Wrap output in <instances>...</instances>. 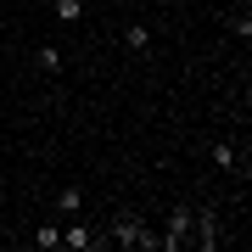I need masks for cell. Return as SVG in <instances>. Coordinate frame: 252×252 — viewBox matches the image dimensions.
Wrapping results in <instances>:
<instances>
[{"label": "cell", "mask_w": 252, "mask_h": 252, "mask_svg": "<svg viewBox=\"0 0 252 252\" xmlns=\"http://www.w3.org/2000/svg\"><path fill=\"white\" fill-rule=\"evenodd\" d=\"M112 241H118V247H162V235H152L135 213H124V219L112 224Z\"/></svg>", "instance_id": "6da1fadb"}, {"label": "cell", "mask_w": 252, "mask_h": 252, "mask_svg": "<svg viewBox=\"0 0 252 252\" xmlns=\"http://www.w3.org/2000/svg\"><path fill=\"white\" fill-rule=\"evenodd\" d=\"M185 235H190V207H174V213H168V235H162V247H180Z\"/></svg>", "instance_id": "7a4b0ae2"}, {"label": "cell", "mask_w": 252, "mask_h": 252, "mask_svg": "<svg viewBox=\"0 0 252 252\" xmlns=\"http://www.w3.org/2000/svg\"><path fill=\"white\" fill-rule=\"evenodd\" d=\"M95 241H101V235H95L90 224H67V230H62V247H79V252H84V247H95Z\"/></svg>", "instance_id": "277c9868"}, {"label": "cell", "mask_w": 252, "mask_h": 252, "mask_svg": "<svg viewBox=\"0 0 252 252\" xmlns=\"http://www.w3.org/2000/svg\"><path fill=\"white\" fill-rule=\"evenodd\" d=\"M56 202H62V213H79V207H84V190H62Z\"/></svg>", "instance_id": "9c48e42d"}, {"label": "cell", "mask_w": 252, "mask_h": 252, "mask_svg": "<svg viewBox=\"0 0 252 252\" xmlns=\"http://www.w3.org/2000/svg\"><path fill=\"white\" fill-rule=\"evenodd\" d=\"M39 67H45V73H62V51L45 45V51H39Z\"/></svg>", "instance_id": "ba28073f"}, {"label": "cell", "mask_w": 252, "mask_h": 252, "mask_svg": "<svg viewBox=\"0 0 252 252\" xmlns=\"http://www.w3.org/2000/svg\"><path fill=\"white\" fill-rule=\"evenodd\" d=\"M56 17H62V23H79L84 17V0H56Z\"/></svg>", "instance_id": "8992f818"}, {"label": "cell", "mask_w": 252, "mask_h": 252, "mask_svg": "<svg viewBox=\"0 0 252 252\" xmlns=\"http://www.w3.org/2000/svg\"><path fill=\"white\" fill-rule=\"evenodd\" d=\"M124 45H129V51H146V45H152V34L135 23V28H124Z\"/></svg>", "instance_id": "52a82bcc"}, {"label": "cell", "mask_w": 252, "mask_h": 252, "mask_svg": "<svg viewBox=\"0 0 252 252\" xmlns=\"http://www.w3.org/2000/svg\"><path fill=\"white\" fill-rule=\"evenodd\" d=\"M196 219V230H202V247H219V213L213 207H202V213H190Z\"/></svg>", "instance_id": "3957f363"}, {"label": "cell", "mask_w": 252, "mask_h": 252, "mask_svg": "<svg viewBox=\"0 0 252 252\" xmlns=\"http://www.w3.org/2000/svg\"><path fill=\"white\" fill-rule=\"evenodd\" d=\"M34 247H45V252L62 247V230H56V224H39V230H34Z\"/></svg>", "instance_id": "5b68a950"}]
</instances>
